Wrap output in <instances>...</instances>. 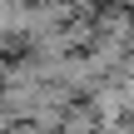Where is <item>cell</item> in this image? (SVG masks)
Segmentation results:
<instances>
[{
  "mask_svg": "<svg viewBox=\"0 0 134 134\" xmlns=\"http://www.w3.org/2000/svg\"><path fill=\"white\" fill-rule=\"evenodd\" d=\"M10 50H15V40H5V35H0V60H5Z\"/></svg>",
  "mask_w": 134,
  "mask_h": 134,
  "instance_id": "1",
  "label": "cell"
}]
</instances>
